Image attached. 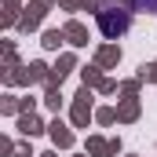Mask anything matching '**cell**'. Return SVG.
<instances>
[{
    "label": "cell",
    "mask_w": 157,
    "mask_h": 157,
    "mask_svg": "<svg viewBox=\"0 0 157 157\" xmlns=\"http://www.w3.org/2000/svg\"><path fill=\"white\" fill-rule=\"evenodd\" d=\"M99 22H102V33H106V37H121V33L128 29V11H121L117 18H113L110 11H102V15H99Z\"/></svg>",
    "instance_id": "cell-1"
}]
</instances>
